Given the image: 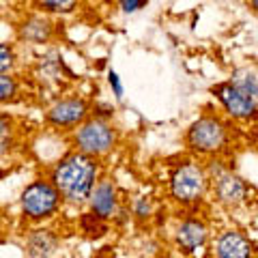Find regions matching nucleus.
I'll list each match as a JSON object with an SVG mask.
<instances>
[{
	"label": "nucleus",
	"mask_w": 258,
	"mask_h": 258,
	"mask_svg": "<svg viewBox=\"0 0 258 258\" xmlns=\"http://www.w3.org/2000/svg\"><path fill=\"white\" fill-rule=\"evenodd\" d=\"M58 196L60 191L56 189L54 183L35 181L22 191V211L32 220L50 217L58 207Z\"/></svg>",
	"instance_id": "nucleus-2"
},
{
	"label": "nucleus",
	"mask_w": 258,
	"mask_h": 258,
	"mask_svg": "<svg viewBox=\"0 0 258 258\" xmlns=\"http://www.w3.org/2000/svg\"><path fill=\"white\" fill-rule=\"evenodd\" d=\"M13 95H15V82H13V78L3 74V78H0V99L7 101V99H11Z\"/></svg>",
	"instance_id": "nucleus-17"
},
{
	"label": "nucleus",
	"mask_w": 258,
	"mask_h": 258,
	"mask_svg": "<svg viewBox=\"0 0 258 258\" xmlns=\"http://www.w3.org/2000/svg\"><path fill=\"white\" fill-rule=\"evenodd\" d=\"M56 247H58V239L50 230H35L26 241L30 258H50L56 252Z\"/></svg>",
	"instance_id": "nucleus-11"
},
{
	"label": "nucleus",
	"mask_w": 258,
	"mask_h": 258,
	"mask_svg": "<svg viewBox=\"0 0 258 258\" xmlns=\"http://www.w3.org/2000/svg\"><path fill=\"white\" fill-rule=\"evenodd\" d=\"M91 205L93 211L101 217H110L116 209V191L112 187V183L103 181L95 187V191L91 194Z\"/></svg>",
	"instance_id": "nucleus-12"
},
{
	"label": "nucleus",
	"mask_w": 258,
	"mask_h": 258,
	"mask_svg": "<svg viewBox=\"0 0 258 258\" xmlns=\"http://www.w3.org/2000/svg\"><path fill=\"white\" fill-rule=\"evenodd\" d=\"M207 239V228L203 222H196V220H187L179 226L176 230V241L179 245L185 249V252H194L196 247H200Z\"/></svg>",
	"instance_id": "nucleus-10"
},
{
	"label": "nucleus",
	"mask_w": 258,
	"mask_h": 258,
	"mask_svg": "<svg viewBox=\"0 0 258 258\" xmlns=\"http://www.w3.org/2000/svg\"><path fill=\"white\" fill-rule=\"evenodd\" d=\"M249 5H252V9L258 13V0H249Z\"/></svg>",
	"instance_id": "nucleus-22"
},
{
	"label": "nucleus",
	"mask_w": 258,
	"mask_h": 258,
	"mask_svg": "<svg viewBox=\"0 0 258 258\" xmlns=\"http://www.w3.org/2000/svg\"><path fill=\"white\" fill-rule=\"evenodd\" d=\"M97 176V164L86 153H76L60 159V164L52 170V183L69 203H82L91 198Z\"/></svg>",
	"instance_id": "nucleus-1"
},
{
	"label": "nucleus",
	"mask_w": 258,
	"mask_h": 258,
	"mask_svg": "<svg viewBox=\"0 0 258 258\" xmlns=\"http://www.w3.org/2000/svg\"><path fill=\"white\" fill-rule=\"evenodd\" d=\"M217 99L222 101V106L226 108L230 116L235 118H254L258 114V101L247 97L245 93H241L237 86L228 84H220L215 88Z\"/></svg>",
	"instance_id": "nucleus-6"
},
{
	"label": "nucleus",
	"mask_w": 258,
	"mask_h": 258,
	"mask_svg": "<svg viewBox=\"0 0 258 258\" xmlns=\"http://www.w3.org/2000/svg\"><path fill=\"white\" fill-rule=\"evenodd\" d=\"M50 30H52L50 22H45L41 18H32L22 26L20 37L26 39V41H30V43H41V41H45V39L50 37Z\"/></svg>",
	"instance_id": "nucleus-13"
},
{
	"label": "nucleus",
	"mask_w": 258,
	"mask_h": 258,
	"mask_svg": "<svg viewBox=\"0 0 258 258\" xmlns=\"http://www.w3.org/2000/svg\"><path fill=\"white\" fill-rule=\"evenodd\" d=\"M118 3H120V7H123L125 13H134V11H138L147 0H118Z\"/></svg>",
	"instance_id": "nucleus-19"
},
{
	"label": "nucleus",
	"mask_w": 258,
	"mask_h": 258,
	"mask_svg": "<svg viewBox=\"0 0 258 258\" xmlns=\"http://www.w3.org/2000/svg\"><path fill=\"white\" fill-rule=\"evenodd\" d=\"M39 9L50 13H71L76 9L78 0H35Z\"/></svg>",
	"instance_id": "nucleus-15"
},
{
	"label": "nucleus",
	"mask_w": 258,
	"mask_h": 258,
	"mask_svg": "<svg viewBox=\"0 0 258 258\" xmlns=\"http://www.w3.org/2000/svg\"><path fill=\"white\" fill-rule=\"evenodd\" d=\"M0 54H3V60H0V69H3V74H7V71L13 67V52L9 50V45L3 43V45H0Z\"/></svg>",
	"instance_id": "nucleus-18"
},
{
	"label": "nucleus",
	"mask_w": 258,
	"mask_h": 258,
	"mask_svg": "<svg viewBox=\"0 0 258 258\" xmlns=\"http://www.w3.org/2000/svg\"><path fill=\"white\" fill-rule=\"evenodd\" d=\"M76 144H78L80 153H86V155H101V153L110 151L112 144H114V129L99 118L88 120V123H84L78 129Z\"/></svg>",
	"instance_id": "nucleus-4"
},
{
	"label": "nucleus",
	"mask_w": 258,
	"mask_h": 258,
	"mask_svg": "<svg viewBox=\"0 0 258 258\" xmlns=\"http://www.w3.org/2000/svg\"><path fill=\"white\" fill-rule=\"evenodd\" d=\"M86 116V103L80 99H64L58 101L56 106L50 108L47 112V120L56 127H69L80 123Z\"/></svg>",
	"instance_id": "nucleus-7"
},
{
	"label": "nucleus",
	"mask_w": 258,
	"mask_h": 258,
	"mask_svg": "<svg viewBox=\"0 0 258 258\" xmlns=\"http://www.w3.org/2000/svg\"><path fill=\"white\" fill-rule=\"evenodd\" d=\"M215 191H217V198L222 200L224 205H237L245 198V185L243 181L235 174H220L217 176V183H215Z\"/></svg>",
	"instance_id": "nucleus-9"
},
{
	"label": "nucleus",
	"mask_w": 258,
	"mask_h": 258,
	"mask_svg": "<svg viewBox=\"0 0 258 258\" xmlns=\"http://www.w3.org/2000/svg\"><path fill=\"white\" fill-rule=\"evenodd\" d=\"M101 220L103 217L101 215H84L82 217V226H84V230L88 232V235H101L103 232V226H101Z\"/></svg>",
	"instance_id": "nucleus-16"
},
{
	"label": "nucleus",
	"mask_w": 258,
	"mask_h": 258,
	"mask_svg": "<svg viewBox=\"0 0 258 258\" xmlns=\"http://www.w3.org/2000/svg\"><path fill=\"white\" fill-rule=\"evenodd\" d=\"M220 258H252V243L237 230H228L217 239Z\"/></svg>",
	"instance_id": "nucleus-8"
},
{
	"label": "nucleus",
	"mask_w": 258,
	"mask_h": 258,
	"mask_svg": "<svg viewBox=\"0 0 258 258\" xmlns=\"http://www.w3.org/2000/svg\"><path fill=\"white\" fill-rule=\"evenodd\" d=\"M108 80H110V86L114 88V95L116 97H123V86H120V80H118V76L114 74V71H110Z\"/></svg>",
	"instance_id": "nucleus-20"
},
{
	"label": "nucleus",
	"mask_w": 258,
	"mask_h": 258,
	"mask_svg": "<svg viewBox=\"0 0 258 258\" xmlns=\"http://www.w3.org/2000/svg\"><path fill=\"white\" fill-rule=\"evenodd\" d=\"M230 84L237 86L241 93H245L247 97H252V99L258 101V80H256L254 74H249V71H245V69H239V71L232 74Z\"/></svg>",
	"instance_id": "nucleus-14"
},
{
	"label": "nucleus",
	"mask_w": 258,
	"mask_h": 258,
	"mask_svg": "<svg viewBox=\"0 0 258 258\" xmlns=\"http://www.w3.org/2000/svg\"><path fill=\"white\" fill-rule=\"evenodd\" d=\"M170 189L179 203H194L205 191V172L194 164H183L172 174Z\"/></svg>",
	"instance_id": "nucleus-5"
},
{
	"label": "nucleus",
	"mask_w": 258,
	"mask_h": 258,
	"mask_svg": "<svg viewBox=\"0 0 258 258\" xmlns=\"http://www.w3.org/2000/svg\"><path fill=\"white\" fill-rule=\"evenodd\" d=\"M149 211H151L149 200H147V198H140V200H138V205H136V215H138V217H144V215H149Z\"/></svg>",
	"instance_id": "nucleus-21"
},
{
	"label": "nucleus",
	"mask_w": 258,
	"mask_h": 258,
	"mask_svg": "<svg viewBox=\"0 0 258 258\" xmlns=\"http://www.w3.org/2000/svg\"><path fill=\"white\" fill-rule=\"evenodd\" d=\"M226 142V127L213 116H203L189 127L187 144L198 153H215Z\"/></svg>",
	"instance_id": "nucleus-3"
}]
</instances>
